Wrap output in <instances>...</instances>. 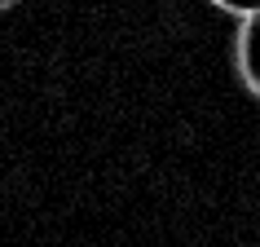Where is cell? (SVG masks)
<instances>
[{
	"label": "cell",
	"mask_w": 260,
	"mask_h": 247,
	"mask_svg": "<svg viewBox=\"0 0 260 247\" xmlns=\"http://www.w3.org/2000/svg\"><path fill=\"white\" fill-rule=\"evenodd\" d=\"M234 71H238L243 88L260 102V9L238 18V31H234Z\"/></svg>",
	"instance_id": "obj_1"
},
{
	"label": "cell",
	"mask_w": 260,
	"mask_h": 247,
	"mask_svg": "<svg viewBox=\"0 0 260 247\" xmlns=\"http://www.w3.org/2000/svg\"><path fill=\"white\" fill-rule=\"evenodd\" d=\"M220 14H230V18H247V14H256L260 9V0H212Z\"/></svg>",
	"instance_id": "obj_2"
},
{
	"label": "cell",
	"mask_w": 260,
	"mask_h": 247,
	"mask_svg": "<svg viewBox=\"0 0 260 247\" xmlns=\"http://www.w3.org/2000/svg\"><path fill=\"white\" fill-rule=\"evenodd\" d=\"M14 5H18V0H0V14H5V9H14Z\"/></svg>",
	"instance_id": "obj_3"
}]
</instances>
